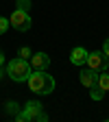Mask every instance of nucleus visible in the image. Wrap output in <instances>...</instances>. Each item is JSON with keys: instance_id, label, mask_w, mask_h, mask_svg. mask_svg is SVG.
I'll list each match as a JSON object with an SVG mask.
<instances>
[{"instance_id": "obj_5", "label": "nucleus", "mask_w": 109, "mask_h": 122, "mask_svg": "<svg viewBox=\"0 0 109 122\" xmlns=\"http://www.w3.org/2000/svg\"><path fill=\"white\" fill-rule=\"evenodd\" d=\"M85 66L92 68L94 72H103V70H107V55H105L103 50L89 52V55H87V61H85Z\"/></svg>"}, {"instance_id": "obj_4", "label": "nucleus", "mask_w": 109, "mask_h": 122, "mask_svg": "<svg viewBox=\"0 0 109 122\" xmlns=\"http://www.w3.org/2000/svg\"><path fill=\"white\" fill-rule=\"evenodd\" d=\"M9 22H11V26L15 28V30H28L31 28V15H28V11H22V9H15L13 13H11V18H9Z\"/></svg>"}, {"instance_id": "obj_16", "label": "nucleus", "mask_w": 109, "mask_h": 122, "mask_svg": "<svg viewBox=\"0 0 109 122\" xmlns=\"http://www.w3.org/2000/svg\"><path fill=\"white\" fill-rule=\"evenodd\" d=\"M2 63H5V55H2V50H0V68H2Z\"/></svg>"}, {"instance_id": "obj_17", "label": "nucleus", "mask_w": 109, "mask_h": 122, "mask_svg": "<svg viewBox=\"0 0 109 122\" xmlns=\"http://www.w3.org/2000/svg\"><path fill=\"white\" fill-rule=\"evenodd\" d=\"M0 79H2V68H0Z\"/></svg>"}, {"instance_id": "obj_2", "label": "nucleus", "mask_w": 109, "mask_h": 122, "mask_svg": "<svg viewBox=\"0 0 109 122\" xmlns=\"http://www.w3.org/2000/svg\"><path fill=\"white\" fill-rule=\"evenodd\" d=\"M31 72H33V66L28 63V59L18 57V59H11L9 63H7V74L11 76V81H15V83L28 81Z\"/></svg>"}, {"instance_id": "obj_10", "label": "nucleus", "mask_w": 109, "mask_h": 122, "mask_svg": "<svg viewBox=\"0 0 109 122\" xmlns=\"http://www.w3.org/2000/svg\"><path fill=\"white\" fill-rule=\"evenodd\" d=\"M98 85H100L105 92H109V68L103 70V72H98Z\"/></svg>"}, {"instance_id": "obj_1", "label": "nucleus", "mask_w": 109, "mask_h": 122, "mask_svg": "<svg viewBox=\"0 0 109 122\" xmlns=\"http://www.w3.org/2000/svg\"><path fill=\"white\" fill-rule=\"evenodd\" d=\"M28 89L35 92V94H50V92L55 89V79L46 72V70H33L28 76Z\"/></svg>"}, {"instance_id": "obj_7", "label": "nucleus", "mask_w": 109, "mask_h": 122, "mask_svg": "<svg viewBox=\"0 0 109 122\" xmlns=\"http://www.w3.org/2000/svg\"><path fill=\"white\" fill-rule=\"evenodd\" d=\"M31 66H33V70H46L50 66V57L46 52H35L31 55Z\"/></svg>"}, {"instance_id": "obj_13", "label": "nucleus", "mask_w": 109, "mask_h": 122, "mask_svg": "<svg viewBox=\"0 0 109 122\" xmlns=\"http://www.w3.org/2000/svg\"><path fill=\"white\" fill-rule=\"evenodd\" d=\"M18 55H20L22 59H31V55H33V52H31V48H28V46H22V48L18 50Z\"/></svg>"}, {"instance_id": "obj_3", "label": "nucleus", "mask_w": 109, "mask_h": 122, "mask_svg": "<svg viewBox=\"0 0 109 122\" xmlns=\"http://www.w3.org/2000/svg\"><path fill=\"white\" fill-rule=\"evenodd\" d=\"M15 120H20V122H37V120H42V122H46L48 116L42 111V105L37 100H28L24 105V109L15 116Z\"/></svg>"}, {"instance_id": "obj_9", "label": "nucleus", "mask_w": 109, "mask_h": 122, "mask_svg": "<svg viewBox=\"0 0 109 122\" xmlns=\"http://www.w3.org/2000/svg\"><path fill=\"white\" fill-rule=\"evenodd\" d=\"M105 94H107V92H105L100 85L89 87V96H92V100H103V98H105Z\"/></svg>"}, {"instance_id": "obj_11", "label": "nucleus", "mask_w": 109, "mask_h": 122, "mask_svg": "<svg viewBox=\"0 0 109 122\" xmlns=\"http://www.w3.org/2000/svg\"><path fill=\"white\" fill-rule=\"evenodd\" d=\"M9 26H11V22H9V18H2V15H0V35H5Z\"/></svg>"}, {"instance_id": "obj_14", "label": "nucleus", "mask_w": 109, "mask_h": 122, "mask_svg": "<svg viewBox=\"0 0 109 122\" xmlns=\"http://www.w3.org/2000/svg\"><path fill=\"white\" fill-rule=\"evenodd\" d=\"M15 109H18V105H15V102H7V111L9 113H15Z\"/></svg>"}, {"instance_id": "obj_8", "label": "nucleus", "mask_w": 109, "mask_h": 122, "mask_svg": "<svg viewBox=\"0 0 109 122\" xmlns=\"http://www.w3.org/2000/svg\"><path fill=\"white\" fill-rule=\"evenodd\" d=\"M87 50L83 48V46H76V48L70 52V61H72V63L74 66H85V61H87Z\"/></svg>"}, {"instance_id": "obj_6", "label": "nucleus", "mask_w": 109, "mask_h": 122, "mask_svg": "<svg viewBox=\"0 0 109 122\" xmlns=\"http://www.w3.org/2000/svg\"><path fill=\"white\" fill-rule=\"evenodd\" d=\"M79 79H81V83L89 89V87H94V85H98V72H94L92 68H87V70H81L79 72Z\"/></svg>"}, {"instance_id": "obj_15", "label": "nucleus", "mask_w": 109, "mask_h": 122, "mask_svg": "<svg viewBox=\"0 0 109 122\" xmlns=\"http://www.w3.org/2000/svg\"><path fill=\"white\" fill-rule=\"evenodd\" d=\"M103 52H105V55H107V59H109V39L103 44Z\"/></svg>"}, {"instance_id": "obj_12", "label": "nucleus", "mask_w": 109, "mask_h": 122, "mask_svg": "<svg viewBox=\"0 0 109 122\" xmlns=\"http://www.w3.org/2000/svg\"><path fill=\"white\" fill-rule=\"evenodd\" d=\"M15 9L28 11V9H31V0H18V2H15Z\"/></svg>"}]
</instances>
